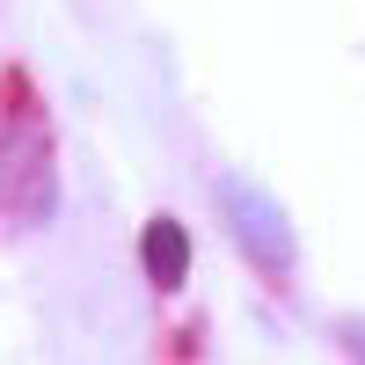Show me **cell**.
Instances as JSON below:
<instances>
[{
    "instance_id": "obj_1",
    "label": "cell",
    "mask_w": 365,
    "mask_h": 365,
    "mask_svg": "<svg viewBox=\"0 0 365 365\" xmlns=\"http://www.w3.org/2000/svg\"><path fill=\"white\" fill-rule=\"evenodd\" d=\"M220 205H227V220L241 234V249H249V263L270 270V278H285V270H292V234L278 220V205H270L263 190H249V182H234V175L220 182Z\"/></svg>"
},
{
    "instance_id": "obj_2",
    "label": "cell",
    "mask_w": 365,
    "mask_h": 365,
    "mask_svg": "<svg viewBox=\"0 0 365 365\" xmlns=\"http://www.w3.org/2000/svg\"><path fill=\"white\" fill-rule=\"evenodd\" d=\"M139 256H146V278H154L161 292H175L182 278H190V234H182L175 220H154L139 234Z\"/></svg>"
}]
</instances>
